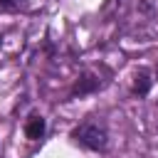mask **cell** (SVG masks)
<instances>
[{"mask_svg": "<svg viewBox=\"0 0 158 158\" xmlns=\"http://www.w3.org/2000/svg\"><path fill=\"white\" fill-rule=\"evenodd\" d=\"M22 0H0V7H17Z\"/></svg>", "mask_w": 158, "mask_h": 158, "instance_id": "obj_5", "label": "cell"}, {"mask_svg": "<svg viewBox=\"0 0 158 158\" xmlns=\"http://www.w3.org/2000/svg\"><path fill=\"white\" fill-rule=\"evenodd\" d=\"M72 138H77L81 146L91 148V151H104L106 143H109V136H106V128L99 126L96 121H86L81 126H77L72 131Z\"/></svg>", "mask_w": 158, "mask_h": 158, "instance_id": "obj_1", "label": "cell"}, {"mask_svg": "<svg viewBox=\"0 0 158 158\" xmlns=\"http://www.w3.org/2000/svg\"><path fill=\"white\" fill-rule=\"evenodd\" d=\"M0 44H2V37H0Z\"/></svg>", "mask_w": 158, "mask_h": 158, "instance_id": "obj_6", "label": "cell"}, {"mask_svg": "<svg viewBox=\"0 0 158 158\" xmlns=\"http://www.w3.org/2000/svg\"><path fill=\"white\" fill-rule=\"evenodd\" d=\"M44 128H47V123H44L42 116H30L27 118V126H25V133H27V138L37 141V138L44 136Z\"/></svg>", "mask_w": 158, "mask_h": 158, "instance_id": "obj_3", "label": "cell"}, {"mask_svg": "<svg viewBox=\"0 0 158 158\" xmlns=\"http://www.w3.org/2000/svg\"><path fill=\"white\" fill-rule=\"evenodd\" d=\"M99 89V79L94 77V74H81L79 77V81L74 84V89H72V94H79V96H84V94H91V91H96Z\"/></svg>", "mask_w": 158, "mask_h": 158, "instance_id": "obj_2", "label": "cell"}, {"mask_svg": "<svg viewBox=\"0 0 158 158\" xmlns=\"http://www.w3.org/2000/svg\"><path fill=\"white\" fill-rule=\"evenodd\" d=\"M148 89H151V79L146 77V74H136V81H133V91L136 94H148Z\"/></svg>", "mask_w": 158, "mask_h": 158, "instance_id": "obj_4", "label": "cell"}]
</instances>
